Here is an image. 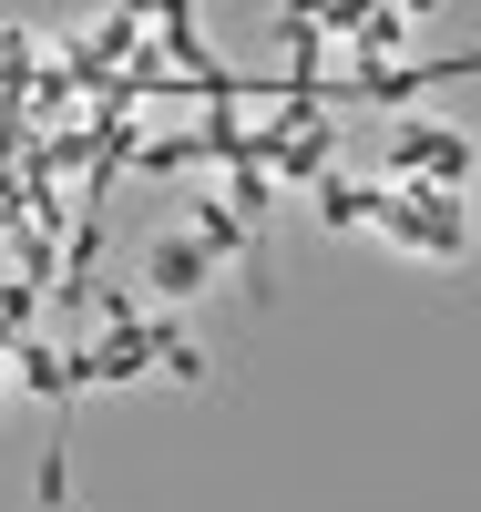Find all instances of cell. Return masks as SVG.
Wrapping results in <instances>:
<instances>
[{
  "label": "cell",
  "instance_id": "1",
  "mask_svg": "<svg viewBox=\"0 0 481 512\" xmlns=\"http://www.w3.org/2000/svg\"><path fill=\"white\" fill-rule=\"evenodd\" d=\"M400 164H441V175H471V144H451V134H400Z\"/></svg>",
  "mask_w": 481,
  "mask_h": 512
},
{
  "label": "cell",
  "instance_id": "2",
  "mask_svg": "<svg viewBox=\"0 0 481 512\" xmlns=\"http://www.w3.org/2000/svg\"><path fill=\"white\" fill-rule=\"evenodd\" d=\"M195 277H205V256H195V246H154V287H164V297H185Z\"/></svg>",
  "mask_w": 481,
  "mask_h": 512
}]
</instances>
